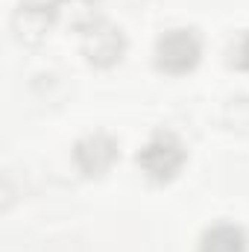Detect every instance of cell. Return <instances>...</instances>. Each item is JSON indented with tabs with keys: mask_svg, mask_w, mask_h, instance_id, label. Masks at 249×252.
<instances>
[{
	"mask_svg": "<svg viewBox=\"0 0 249 252\" xmlns=\"http://www.w3.org/2000/svg\"><path fill=\"white\" fill-rule=\"evenodd\" d=\"M232 64L241 67V70H249V32H244L235 47H232Z\"/></svg>",
	"mask_w": 249,
	"mask_h": 252,
	"instance_id": "5b68a950",
	"label": "cell"
},
{
	"mask_svg": "<svg viewBox=\"0 0 249 252\" xmlns=\"http://www.w3.org/2000/svg\"><path fill=\"white\" fill-rule=\"evenodd\" d=\"M199 252H247V235L238 226L217 223L202 235Z\"/></svg>",
	"mask_w": 249,
	"mask_h": 252,
	"instance_id": "277c9868",
	"label": "cell"
},
{
	"mask_svg": "<svg viewBox=\"0 0 249 252\" xmlns=\"http://www.w3.org/2000/svg\"><path fill=\"white\" fill-rule=\"evenodd\" d=\"M199 56H202V41L193 30H170L156 44V64L173 76L193 70Z\"/></svg>",
	"mask_w": 249,
	"mask_h": 252,
	"instance_id": "7a4b0ae2",
	"label": "cell"
},
{
	"mask_svg": "<svg viewBox=\"0 0 249 252\" xmlns=\"http://www.w3.org/2000/svg\"><path fill=\"white\" fill-rule=\"evenodd\" d=\"M73 158H76V164H79V170L85 176H100L118 158V144L109 135H91V138H85V141L76 144Z\"/></svg>",
	"mask_w": 249,
	"mask_h": 252,
	"instance_id": "3957f363",
	"label": "cell"
},
{
	"mask_svg": "<svg viewBox=\"0 0 249 252\" xmlns=\"http://www.w3.org/2000/svg\"><path fill=\"white\" fill-rule=\"evenodd\" d=\"M185 144L173 132H156L138 153V167L153 182H170L185 167Z\"/></svg>",
	"mask_w": 249,
	"mask_h": 252,
	"instance_id": "6da1fadb",
	"label": "cell"
}]
</instances>
